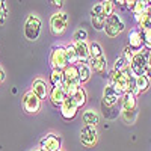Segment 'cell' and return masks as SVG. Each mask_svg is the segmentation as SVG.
I'll use <instances>...</instances> for the list:
<instances>
[{"mask_svg":"<svg viewBox=\"0 0 151 151\" xmlns=\"http://www.w3.org/2000/svg\"><path fill=\"white\" fill-rule=\"evenodd\" d=\"M50 67L52 70H60L64 71L70 64H68V59H67V52H65V47L62 45H53L52 47V52H50Z\"/></svg>","mask_w":151,"mask_h":151,"instance_id":"1","label":"cell"},{"mask_svg":"<svg viewBox=\"0 0 151 151\" xmlns=\"http://www.w3.org/2000/svg\"><path fill=\"white\" fill-rule=\"evenodd\" d=\"M148 59H150V52H148L147 48H142L141 52L134 53L133 62H132V65H130L132 73H133L134 76H145L147 68H148V65H150Z\"/></svg>","mask_w":151,"mask_h":151,"instance_id":"2","label":"cell"},{"mask_svg":"<svg viewBox=\"0 0 151 151\" xmlns=\"http://www.w3.org/2000/svg\"><path fill=\"white\" fill-rule=\"evenodd\" d=\"M41 27H42L41 18L38 15H29L26 23H24V36H26V40L36 41L40 38Z\"/></svg>","mask_w":151,"mask_h":151,"instance_id":"3","label":"cell"},{"mask_svg":"<svg viewBox=\"0 0 151 151\" xmlns=\"http://www.w3.org/2000/svg\"><path fill=\"white\" fill-rule=\"evenodd\" d=\"M68 27V15L65 12H56L50 17V30L55 36L64 35Z\"/></svg>","mask_w":151,"mask_h":151,"instance_id":"4","label":"cell"},{"mask_svg":"<svg viewBox=\"0 0 151 151\" xmlns=\"http://www.w3.org/2000/svg\"><path fill=\"white\" fill-rule=\"evenodd\" d=\"M125 27L124 21L121 20V17L118 14H113L106 20V26H104V32L109 38H116Z\"/></svg>","mask_w":151,"mask_h":151,"instance_id":"5","label":"cell"},{"mask_svg":"<svg viewBox=\"0 0 151 151\" xmlns=\"http://www.w3.org/2000/svg\"><path fill=\"white\" fill-rule=\"evenodd\" d=\"M21 104H23L24 112L29 113V115H35V113H38L41 110V100L38 98L32 91H27L26 94L23 95Z\"/></svg>","mask_w":151,"mask_h":151,"instance_id":"6","label":"cell"},{"mask_svg":"<svg viewBox=\"0 0 151 151\" xmlns=\"http://www.w3.org/2000/svg\"><path fill=\"white\" fill-rule=\"evenodd\" d=\"M80 141L86 148H94L98 141V132L97 127H91V125H83L80 130Z\"/></svg>","mask_w":151,"mask_h":151,"instance_id":"7","label":"cell"},{"mask_svg":"<svg viewBox=\"0 0 151 151\" xmlns=\"http://www.w3.org/2000/svg\"><path fill=\"white\" fill-rule=\"evenodd\" d=\"M59 109H60V116L64 118L65 121H73L76 116H77V113H79V107H77V104L74 103V100L71 97H68Z\"/></svg>","mask_w":151,"mask_h":151,"instance_id":"8","label":"cell"},{"mask_svg":"<svg viewBox=\"0 0 151 151\" xmlns=\"http://www.w3.org/2000/svg\"><path fill=\"white\" fill-rule=\"evenodd\" d=\"M118 101H121V95L113 89L112 85H106L104 91H103V101L101 106L103 107H115L118 104Z\"/></svg>","mask_w":151,"mask_h":151,"instance_id":"9","label":"cell"},{"mask_svg":"<svg viewBox=\"0 0 151 151\" xmlns=\"http://www.w3.org/2000/svg\"><path fill=\"white\" fill-rule=\"evenodd\" d=\"M60 147H62V141L55 133H50V134L44 136L40 141V148H42L45 151H60Z\"/></svg>","mask_w":151,"mask_h":151,"instance_id":"10","label":"cell"},{"mask_svg":"<svg viewBox=\"0 0 151 151\" xmlns=\"http://www.w3.org/2000/svg\"><path fill=\"white\" fill-rule=\"evenodd\" d=\"M129 47L134 53L141 52L144 48V36H142V30L139 27H133L129 32Z\"/></svg>","mask_w":151,"mask_h":151,"instance_id":"11","label":"cell"},{"mask_svg":"<svg viewBox=\"0 0 151 151\" xmlns=\"http://www.w3.org/2000/svg\"><path fill=\"white\" fill-rule=\"evenodd\" d=\"M50 89L52 88H48V85H47V82L45 80H42V79H36V80H33V83H32V92L40 98V100H45L48 95H50Z\"/></svg>","mask_w":151,"mask_h":151,"instance_id":"12","label":"cell"},{"mask_svg":"<svg viewBox=\"0 0 151 151\" xmlns=\"http://www.w3.org/2000/svg\"><path fill=\"white\" fill-rule=\"evenodd\" d=\"M48 98H50V101H52L53 106L60 107L68 97H67V92L64 89V86H58V88H52V89H50Z\"/></svg>","mask_w":151,"mask_h":151,"instance_id":"13","label":"cell"},{"mask_svg":"<svg viewBox=\"0 0 151 151\" xmlns=\"http://www.w3.org/2000/svg\"><path fill=\"white\" fill-rule=\"evenodd\" d=\"M74 47H76V52H77V56H79V64H89L91 60V56H89V44L86 41H82V42H73Z\"/></svg>","mask_w":151,"mask_h":151,"instance_id":"14","label":"cell"},{"mask_svg":"<svg viewBox=\"0 0 151 151\" xmlns=\"http://www.w3.org/2000/svg\"><path fill=\"white\" fill-rule=\"evenodd\" d=\"M121 110H137V101L136 95L132 92H127L121 97Z\"/></svg>","mask_w":151,"mask_h":151,"instance_id":"15","label":"cell"},{"mask_svg":"<svg viewBox=\"0 0 151 151\" xmlns=\"http://www.w3.org/2000/svg\"><path fill=\"white\" fill-rule=\"evenodd\" d=\"M89 65H91V68H92V71H94V73L101 74V76H104V74H106L107 60H106V58H104V56L97 58V59H91V60H89Z\"/></svg>","mask_w":151,"mask_h":151,"instance_id":"16","label":"cell"},{"mask_svg":"<svg viewBox=\"0 0 151 151\" xmlns=\"http://www.w3.org/2000/svg\"><path fill=\"white\" fill-rule=\"evenodd\" d=\"M82 121L85 125H91V127H97V124L100 121V116H98V113L92 109H88L83 112V115H82Z\"/></svg>","mask_w":151,"mask_h":151,"instance_id":"17","label":"cell"},{"mask_svg":"<svg viewBox=\"0 0 151 151\" xmlns=\"http://www.w3.org/2000/svg\"><path fill=\"white\" fill-rule=\"evenodd\" d=\"M79 68V77H80V83H86L88 80L91 79V76H92V68L89 64H79L77 65Z\"/></svg>","mask_w":151,"mask_h":151,"instance_id":"18","label":"cell"},{"mask_svg":"<svg viewBox=\"0 0 151 151\" xmlns=\"http://www.w3.org/2000/svg\"><path fill=\"white\" fill-rule=\"evenodd\" d=\"M148 88H150V79L147 76H136V92H134V95L137 97L139 94L145 92Z\"/></svg>","mask_w":151,"mask_h":151,"instance_id":"19","label":"cell"},{"mask_svg":"<svg viewBox=\"0 0 151 151\" xmlns=\"http://www.w3.org/2000/svg\"><path fill=\"white\" fill-rule=\"evenodd\" d=\"M71 98L74 100V103L77 104V107H83V106L86 104V100H88V94H86V91H85V88L80 86L79 89L74 92V95H73Z\"/></svg>","mask_w":151,"mask_h":151,"instance_id":"20","label":"cell"},{"mask_svg":"<svg viewBox=\"0 0 151 151\" xmlns=\"http://www.w3.org/2000/svg\"><path fill=\"white\" fill-rule=\"evenodd\" d=\"M65 52H67V59H68V64L70 65H79V56H77V52H76V47L74 44H68L65 45Z\"/></svg>","mask_w":151,"mask_h":151,"instance_id":"21","label":"cell"},{"mask_svg":"<svg viewBox=\"0 0 151 151\" xmlns=\"http://www.w3.org/2000/svg\"><path fill=\"white\" fill-rule=\"evenodd\" d=\"M50 83H52L53 88L64 86V71L52 70V74H50Z\"/></svg>","mask_w":151,"mask_h":151,"instance_id":"22","label":"cell"},{"mask_svg":"<svg viewBox=\"0 0 151 151\" xmlns=\"http://www.w3.org/2000/svg\"><path fill=\"white\" fill-rule=\"evenodd\" d=\"M89 56H91V59H97V58L104 56L103 55V47L100 45V42L94 41V42L89 44Z\"/></svg>","mask_w":151,"mask_h":151,"instance_id":"23","label":"cell"},{"mask_svg":"<svg viewBox=\"0 0 151 151\" xmlns=\"http://www.w3.org/2000/svg\"><path fill=\"white\" fill-rule=\"evenodd\" d=\"M106 17L104 15H94V17H91V21H92V26H94V29L95 30H98V32H101V30H104V26H106Z\"/></svg>","mask_w":151,"mask_h":151,"instance_id":"24","label":"cell"},{"mask_svg":"<svg viewBox=\"0 0 151 151\" xmlns=\"http://www.w3.org/2000/svg\"><path fill=\"white\" fill-rule=\"evenodd\" d=\"M121 116L125 122L134 124L136 118H137V110H121Z\"/></svg>","mask_w":151,"mask_h":151,"instance_id":"25","label":"cell"},{"mask_svg":"<svg viewBox=\"0 0 151 151\" xmlns=\"http://www.w3.org/2000/svg\"><path fill=\"white\" fill-rule=\"evenodd\" d=\"M101 5H103V14H104V17L106 18H109L110 15H113L115 14V2H112V0H106V2H101Z\"/></svg>","mask_w":151,"mask_h":151,"instance_id":"26","label":"cell"},{"mask_svg":"<svg viewBox=\"0 0 151 151\" xmlns=\"http://www.w3.org/2000/svg\"><path fill=\"white\" fill-rule=\"evenodd\" d=\"M88 40V32L85 29H77L73 33V42H82Z\"/></svg>","mask_w":151,"mask_h":151,"instance_id":"27","label":"cell"},{"mask_svg":"<svg viewBox=\"0 0 151 151\" xmlns=\"http://www.w3.org/2000/svg\"><path fill=\"white\" fill-rule=\"evenodd\" d=\"M130 65L127 64V62H125V59L122 58V56H119L116 60H115V65H113V70L115 71H119V73H122L125 68H129Z\"/></svg>","mask_w":151,"mask_h":151,"instance_id":"28","label":"cell"},{"mask_svg":"<svg viewBox=\"0 0 151 151\" xmlns=\"http://www.w3.org/2000/svg\"><path fill=\"white\" fill-rule=\"evenodd\" d=\"M142 36H144V48L151 52V27L142 30Z\"/></svg>","mask_w":151,"mask_h":151,"instance_id":"29","label":"cell"},{"mask_svg":"<svg viewBox=\"0 0 151 151\" xmlns=\"http://www.w3.org/2000/svg\"><path fill=\"white\" fill-rule=\"evenodd\" d=\"M148 8V2H145V0H136L134 3V9H133V14H142V12Z\"/></svg>","mask_w":151,"mask_h":151,"instance_id":"30","label":"cell"},{"mask_svg":"<svg viewBox=\"0 0 151 151\" xmlns=\"http://www.w3.org/2000/svg\"><path fill=\"white\" fill-rule=\"evenodd\" d=\"M122 58L125 59V62H127V64L129 65H132V62H133V58H134V52H133V50L127 45V47H125L124 48V53H122Z\"/></svg>","mask_w":151,"mask_h":151,"instance_id":"31","label":"cell"},{"mask_svg":"<svg viewBox=\"0 0 151 151\" xmlns=\"http://www.w3.org/2000/svg\"><path fill=\"white\" fill-rule=\"evenodd\" d=\"M6 18H8V5L6 2H3V5L0 6V24H5Z\"/></svg>","mask_w":151,"mask_h":151,"instance_id":"32","label":"cell"},{"mask_svg":"<svg viewBox=\"0 0 151 151\" xmlns=\"http://www.w3.org/2000/svg\"><path fill=\"white\" fill-rule=\"evenodd\" d=\"M94 15H104L103 14V5L101 3L94 5V8L91 9V17H94Z\"/></svg>","mask_w":151,"mask_h":151,"instance_id":"33","label":"cell"},{"mask_svg":"<svg viewBox=\"0 0 151 151\" xmlns=\"http://www.w3.org/2000/svg\"><path fill=\"white\" fill-rule=\"evenodd\" d=\"M134 3H136V0H127V9H130L133 12L134 9Z\"/></svg>","mask_w":151,"mask_h":151,"instance_id":"34","label":"cell"},{"mask_svg":"<svg viewBox=\"0 0 151 151\" xmlns=\"http://www.w3.org/2000/svg\"><path fill=\"white\" fill-rule=\"evenodd\" d=\"M52 5H55L56 8H62V6H64V2H62V0H53Z\"/></svg>","mask_w":151,"mask_h":151,"instance_id":"35","label":"cell"},{"mask_svg":"<svg viewBox=\"0 0 151 151\" xmlns=\"http://www.w3.org/2000/svg\"><path fill=\"white\" fill-rule=\"evenodd\" d=\"M5 77H6V76H5V71H3L2 68H0V85H2V83L5 82Z\"/></svg>","mask_w":151,"mask_h":151,"instance_id":"36","label":"cell"},{"mask_svg":"<svg viewBox=\"0 0 151 151\" xmlns=\"http://www.w3.org/2000/svg\"><path fill=\"white\" fill-rule=\"evenodd\" d=\"M148 62H150V65H151V52H150V59H148Z\"/></svg>","mask_w":151,"mask_h":151,"instance_id":"37","label":"cell"},{"mask_svg":"<svg viewBox=\"0 0 151 151\" xmlns=\"http://www.w3.org/2000/svg\"><path fill=\"white\" fill-rule=\"evenodd\" d=\"M36 151H45V150H42V148H36Z\"/></svg>","mask_w":151,"mask_h":151,"instance_id":"38","label":"cell"},{"mask_svg":"<svg viewBox=\"0 0 151 151\" xmlns=\"http://www.w3.org/2000/svg\"><path fill=\"white\" fill-rule=\"evenodd\" d=\"M3 2H5V0H0V6H2V5H3Z\"/></svg>","mask_w":151,"mask_h":151,"instance_id":"39","label":"cell"},{"mask_svg":"<svg viewBox=\"0 0 151 151\" xmlns=\"http://www.w3.org/2000/svg\"><path fill=\"white\" fill-rule=\"evenodd\" d=\"M33 151H36V150H33Z\"/></svg>","mask_w":151,"mask_h":151,"instance_id":"40","label":"cell"}]
</instances>
